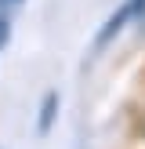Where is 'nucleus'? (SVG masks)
Listing matches in <instances>:
<instances>
[{
  "instance_id": "obj_3",
  "label": "nucleus",
  "mask_w": 145,
  "mask_h": 149,
  "mask_svg": "<svg viewBox=\"0 0 145 149\" xmlns=\"http://www.w3.org/2000/svg\"><path fill=\"white\" fill-rule=\"evenodd\" d=\"M7 44V11L0 7V47Z\"/></svg>"
},
{
  "instance_id": "obj_1",
  "label": "nucleus",
  "mask_w": 145,
  "mask_h": 149,
  "mask_svg": "<svg viewBox=\"0 0 145 149\" xmlns=\"http://www.w3.org/2000/svg\"><path fill=\"white\" fill-rule=\"evenodd\" d=\"M127 18H134V15H130V4H123L120 11H116L113 18L105 22V29L98 33V40H94V47H105V44H109V40H113V36H116V33L123 29V22H127Z\"/></svg>"
},
{
  "instance_id": "obj_2",
  "label": "nucleus",
  "mask_w": 145,
  "mask_h": 149,
  "mask_svg": "<svg viewBox=\"0 0 145 149\" xmlns=\"http://www.w3.org/2000/svg\"><path fill=\"white\" fill-rule=\"evenodd\" d=\"M55 116H58V95L51 91L47 98H44V106H40V116H36V131H40V135H47V131H51V124H55Z\"/></svg>"
}]
</instances>
